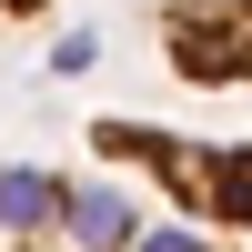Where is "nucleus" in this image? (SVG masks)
I'll return each mask as SVG.
<instances>
[{
	"label": "nucleus",
	"mask_w": 252,
	"mask_h": 252,
	"mask_svg": "<svg viewBox=\"0 0 252 252\" xmlns=\"http://www.w3.org/2000/svg\"><path fill=\"white\" fill-rule=\"evenodd\" d=\"M101 152L141 161L182 212L222 222V232L252 242V152H222V141H182V131H141V121H101Z\"/></svg>",
	"instance_id": "1"
},
{
	"label": "nucleus",
	"mask_w": 252,
	"mask_h": 252,
	"mask_svg": "<svg viewBox=\"0 0 252 252\" xmlns=\"http://www.w3.org/2000/svg\"><path fill=\"white\" fill-rule=\"evenodd\" d=\"M0 252H91V242L71 232V182L0 172ZM131 252H232V242H202V232H131Z\"/></svg>",
	"instance_id": "2"
},
{
	"label": "nucleus",
	"mask_w": 252,
	"mask_h": 252,
	"mask_svg": "<svg viewBox=\"0 0 252 252\" xmlns=\"http://www.w3.org/2000/svg\"><path fill=\"white\" fill-rule=\"evenodd\" d=\"M31 10H40V0H0V20H31Z\"/></svg>",
	"instance_id": "3"
}]
</instances>
